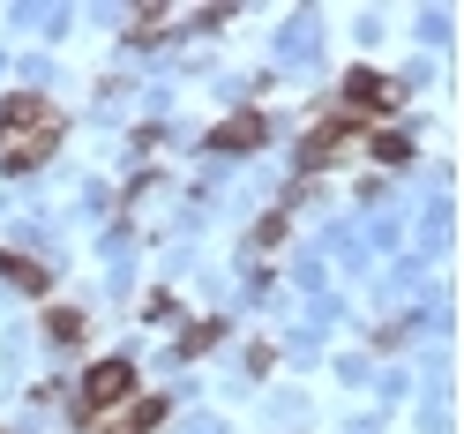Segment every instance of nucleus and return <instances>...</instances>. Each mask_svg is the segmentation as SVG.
<instances>
[{"label": "nucleus", "instance_id": "5", "mask_svg": "<svg viewBox=\"0 0 464 434\" xmlns=\"http://www.w3.org/2000/svg\"><path fill=\"white\" fill-rule=\"evenodd\" d=\"M344 135H353V112H337V121H323V128H307V142H300V165L307 172H323L337 150H344Z\"/></svg>", "mask_w": 464, "mask_h": 434}, {"label": "nucleus", "instance_id": "10", "mask_svg": "<svg viewBox=\"0 0 464 434\" xmlns=\"http://www.w3.org/2000/svg\"><path fill=\"white\" fill-rule=\"evenodd\" d=\"M45 337L53 344H82V307H45Z\"/></svg>", "mask_w": 464, "mask_h": 434}, {"label": "nucleus", "instance_id": "3", "mask_svg": "<svg viewBox=\"0 0 464 434\" xmlns=\"http://www.w3.org/2000/svg\"><path fill=\"white\" fill-rule=\"evenodd\" d=\"M61 135H68V128H61V112H45L38 128H15L8 142H0V165H8V172H38L53 150H61Z\"/></svg>", "mask_w": 464, "mask_h": 434}, {"label": "nucleus", "instance_id": "8", "mask_svg": "<svg viewBox=\"0 0 464 434\" xmlns=\"http://www.w3.org/2000/svg\"><path fill=\"white\" fill-rule=\"evenodd\" d=\"M45 112H53V105H45V98H31V91H23V98H8V105H0V142H8L15 128H38Z\"/></svg>", "mask_w": 464, "mask_h": 434}, {"label": "nucleus", "instance_id": "4", "mask_svg": "<svg viewBox=\"0 0 464 434\" xmlns=\"http://www.w3.org/2000/svg\"><path fill=\"white\" fill-rule=\"evenodd\" d=\"M263 142H270L263 112H225V121L202 135V150H210V158H247V150H263Z\"/></svg>", "mask_w": 464, "mask_h": 434}, {"label": "nucleus", "instance_id": "1", "mask_svg": "<svg viewBox=\"0 0 464 434\" xmlns=\"http://www.w3.org/2000/svg\"><path fill=\"white\" fill-rule=\"evenodd\" d=\"M135 397V360H98L91 374H82V404H75V420H98V412H121V404Z\"/></svg>", "mask_w": 464, "mask_h": 434}, {"label": "nucleus", "instance_id": "7", "mask_svg": "<svg viewBox=\"0 0 464 434\" xmlns=\"http://www.w3.org/2000/svg\"><path fill=\"white\" fill-rule=\"evenodd\" d=\"M0 277H8L15 293H31V300H45V293H53L45 263H31V255H15V247H0Z\"/></svg>", "mask_w": 464, "mask_h": 434}, {"label": "nucleus", "instance_id": "6", "mask_svg": "<svg viewBox=\"0 0 464 434\" xmlns=\"http://www.w3.org/2000/svg\"><path fill=\"white\" fill-rule=\"evenodd\" d=\"M165 412H172L165 397H128L121 412L105 420V434H158V427H165Z\"/></svg>", "mask_w": 464, "mask_h": 434}, {"label": "nucleus", "instance_id": "9", "mask_svg": "<svg viewBox=\"0 0 464 434\" xmlns=\"http://www.w3.org/2000/svg\"><path fill=\"white\" fill-rule=\"evenodd\" d=\"M367 158H374V165H412V142H404L397 128H374V135H367Z\"/></svg>", "mask_w": 464, "mask_h": 434}, {"label": "nucleus", "instance_id": "2", "mask_svg": "<svg viewBox=\"0 0 464 434\" xmlns=\"http://www.w3.org/2000/svg\"><path fill=\"white\" fill-rule=\"evenodd\" d=\"M397 105H404V82L397 75H382V68H353V75H344V112H353V121H360V112L382 121V112H397Z\"/></svg>", "mask_w": 464, "mask_h": 434}, {"label": "nucleus", "instance_id": "11", "mask_svg": "<svg viewBox=\"0 0 464 434\" xmlns=\"http://www.w3.org/2000/svg\"><path fill=\"white\" fill-rule=\"evenodd\" d=\"M218 337H225V323H218V314H210V323H188V330H180V360H202Z\"/></svg>", "mask_w": 464, "mask_h": 434}]
</instances>
